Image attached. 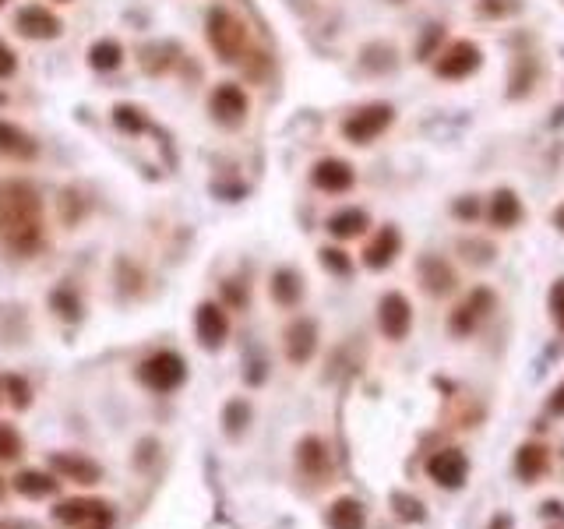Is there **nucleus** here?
<instances>
[{
	"instance_id": "obj_1",
	"label": "nucleus",
	"mask_w": 564,
	"mask_h": 529,
	"mask_svg": "<svg viewBox=\"0 0 564 529\" xmlns=\"http://www.w3.org/2000/svg\"><path fill=\"white\" fill-rule=\"evenodd\" d=\"M0 244L36 254L43 244V198L25 180H0Z\"/></svg>"
},
{
	"instance_id": "obj_2",
	"label": "nucleus",
	"mask_w": 564,
	"mask_h": 529,
	"mask_svg": "<svg viewBox=\"0 0 564 529\" xmlns=\"http://www.w3.org/2000/svg\"><path fill=\"white\" fill-rule=\"evenodd\" d=\"M53 522L67 529H113L117 512L103 498H67L53 508Z\"/></svg>"
},
{
	"instance_id": "obj_3",
	"label": "nucleus",
	"mask_w": 564,
	"mask_h": 529,
	"mask_svg": "<svg viewBox=\"0 0 564 529\" xmlns=\"http://www.w3.org/2000/svg\"><path fill=\"white\" fill-rule=\"evenodd\" d=\"M205 29H208V43H212V50H216L219 60H226V64L240 60V53H244V46H247V32H244V25L230 15V11L212 8L208 11Z\"/></svg>"
},
{
	"instance_id": "obj_4",
	"label": "nucleus",
	"mask_w": 564,
	"mask_h": 529,
	"mask_svg": "<svg viewBox=\"0 0 564 529\" xmlns=\"http://www.w3.org/2000/svg\"><path fill=\"white\" fill-rule=\"evenodd\" d=\"M187 378V364L180 353H170V350H159L152 353L145 364L138 367V381L145 388H152V392H173V388H180Z\"/></svg>"
},
{
	"instance_id": "obj_5",
	"label": "nucleus",
	"mask_w": 564,
	"mask_h": 529,
	"mask_svg": "<svg viewBox=\"0 0 564 529\" xmlns=\"http://www.w3.org/2000/svg\"><path fill=\"white\" fill-rule=\"evenodd\" d=\"M392 124V106L388 103H371L364 110H357L349 120H342V135L349 138L353 145H367Z\"/></svg>"
},
{
	"instance_id": "obj_6",
	"label": "nucleus",
	"mask_w": 564,
	"mask_h": 529,
	"mask_svg": "<svg viewBox=\"0 0 564 529\" xmlns=\"http://www.w3.org/2000/svg\"><path fill=\"white\" fill-rule=\"evenodd\" d=\"M50 470L60 480H71V484H99L103 480V466L96 459H89L85 452H53L50 455Z\"/></svg>"
},
{
	"instance_id": "obj_7",
	"label": "nucleus",
	"mask_w": 564,
	"mask_h": 529,
	"mask_svg": "<svg viewBox=\"0 0 564 529\" xmlns=\"http://www.w3.org/2000/svg\"><path fill=\"white\" fill-rule=\"evenodd\" d=\"M480 46L469 43V39H459V43H452L445 53L438 57V64H434V71H438L441 78H452V82H459V78H469L476 68H480Z\"/></svg>"
},
{
	"instance_id": "obj_8",
	"label": "nucleus",
	"mask_w": 564,
	"mask_h": 529,
	"mask_svg": "<svg viewBox=\"0 0 564 529\" xmlns=\"http://www.w3.org/2000/svg\"><path fill=\"white\" fill-rule=\"evenodd\" d=\"M208 113H212V120L223 127H240L247 117V96L240 85H219L216 92H212V99H208Z\"/></svg>"
},
{
	"instance_id": "obj_9",
	"label": "nucleus",
	"mask_w": 564,
	"mask_h": 529,
	"mask_svg": "<svg viewBox=\"0 0 564 529\" xmlns=\"http://www.w3.org/2000/svg\"><path fill=\"white\" fill-rule=\"evenodd\" d=\"M427 473L438 487L445 491H455V487L466 484V473H469V459L459 452V448H445V452L431 455L427 459Z\"/></svg>"
},
{
	"instance_id": "obj_10",
	"label": "nucleus",
	"mask_w": 564,
	"mask_h": 529,
	"mask_svg": "<svg viewBox=\"0 0 564 529\" xmlns=\"http://www.w3.org/2000/svg\"><path fill=\"white\" fill-rule=\"evenodd\" d=\"M194 328H198V343L205 350H223L226 336H230V318L219 304H201L194 314Z\"/></svg>"
},
{
	"instance_id": "obj_11",
	"label": "nucleus",
	"mask_w": 564,
	"mask_h": 529,
	"mask_svg": "<svg viewBox=\"0 0 564 529\" xmlns=\"http://www.w3.org/2000/svg\"><path fill=\"white\" fill-rule=\"evenodd\" d=\"M378 325L388 339H406L409 325H413V307L402 293H385L378 307Z\"/></svg>"
},
{
	"instance_id": "obj_12",
	"label": "nucleus",
	"mask_w": 564,
	"mask_h": 529,
	"mask_svg": "<svg viewBox=\"0 0 564 529\" xmlns=\"http://www.w3.org/2000/svg\"><path fill=\"white\" fill-rule=\"evenodd\" d=\"M314 346H318V325L311 318H300L286 328V357H290V364H307L314 357Z\"/></svg>"
},
{
	"instance_id": "obj_13",
	"label": "nucleus",
	"mask_w": 564,
	"mask_h": 529,
	"mask_svg": "<svg viewBox=\"0 0 564 529\" xmlns=\"http://www.w3.org/2000/svg\"><path fill=\"white\" fill-rule=\"evenodd\" d=\"M402 251V237H399V230L395 226H381L378 233H374V240L367 244V251H364V265L367 269H388L395 261V254Z\"/></svg>"
},
{
	"instance_id": "obj_14",
	"label": "nucleus",
	"mask_w": 564,
	"mask_h": 529,
	"mask_svg": "<svg viewBox=\"0 0 564 529\" xmlns=\"http://www.w3.org/2000/svg\"><path fill=\"white\" fill-rule=\"evenodd\" d=\"M490 304H494V293H490V290L469 293L466 304L455 307V314H452V321H448V328H452L455 336H469V332L476 328V321H480L483 314L490 311Z\"/></svg>"
},
{
	"instance_id": "obj_15",
	"label": "nucleus",
	"mask_w": 564,
	"mask_h": 529,
	"mask_svg": "<svg viewBox=\"0 0 564 529\" xmlns=\"http://www.w3.org/2000/svg\"><path fill=\"white\" fill-rule=\"evenodd\" d=\"M15 25H18V32H22V36H29V39H53V36H60V18L50 15L46 8H39V4H29V8L18 11Z\"/></svg>"
},
{
	"instance_id": "obj_16",
	"label": "nucleus",
	"mask_w": 564,
	"mask_h": 529,
	"mask_svg": "<svg viewBox=\"0 0 564 529\" xmlns=\"http://www.w3.org/2000/svg\"><path fill=\"white\" fill-rule=\"evenodd\" d=\"M311 184L318 187V191H328V194L349 191V187H353V166L342 163V159H321L311 173Z\"/></svg>"
},
{
	"instance_id": "obj_17",
	"label": "nucleus",
	"mask_w": 564,
	"mask_h": 529,
	"mask_svg": "<svg viewBox=\"0 0 564 529\" xmlns=\"http://www.w3.org/2000/svg\"><path fill=\"white\" fill-rule=\"evenodd\" d=\"M39 145L32 135H25L22 127L8 124V120H0V159H18V163H25V159H36Z\"/></svg>"
},
{
	"instance_id": "obj_18",
	"label": "nucleus",
	"mask_w": 564,
	"mask_h": 529,
	"mask_svg": "<svg viewBox=\"0 0 564 529\" xmlns=\"http://www.w3.org/2000/svg\"><path fill=\"white\" fill-rule=\"evenodd\" d=\"M11 487H15L22 498L29 501H39V498H50V494H57L60 480L57 473H43V470H22L15 480H11Z\"/></svg>"
},
{
	"instance_id": "obj_19",
	"label": "nucleus",
	"mask_w": 564,
	"mask_h": 529,
	"mask_svg": "<svg viewBox=\"0 0 564 529\" xmlns=\"http://www.w3.org/2000/svg\"><path fill=\"white\" fill-rule=\"evenodd\" d=\"M487 219H490V226H498V230H512L522 219V202L512 191H498L487 205Z\"/></svg>"
},
{
	"instance_id": "obj_20",
	"label": "nucleus",
	"mask_w": 564,
	"mask_h": 529,
	"mask_svg": "<svg viewBox=\"0 0 564 529\" xmlns=\"http://www.w3.org/2000/svg\"><path fill=\"white\" fill-rule=\"evenodd\" d=\"M420 279H423V290L434 293V297H445V293H452V286H455V272L448 269L441 258H423Z\"/></svg>"
},
{
	"instance_id": "obj_21",
	"label": "nucleus",
	"mask_w": 564,
	"mask_h": 529,
	"mask_svg": "<svg viewBox=\"0 0 564 529\" xmlns=\"http://www.w3.org/2000/svg\"><path fill=\"white\" fill-rule=\"evenodd\" d=\"M364 526H367V515L360 501L339 498L328 508V529H364Z\"/></svg>"
},
{
	"instance_id": "obj_22",
	"label": "nucleus",
	"mask_w": 564,
	"mask_h": 529,
	"mask_svg": "<svg viewBox=\"0 0 564 529\" xmlns=\"http://www.w3.org/2000/svg\"><path fill=\"white\" fill-rule=\"evenodd\" d=\"M367 230V212L360 209H339L332 219H328V233L335 240H353Z\"/></svg>"
},
{
	"instance_id": "obj_23",
	"label": "nucleus",
	"mask_w": 564,
	"mask_h": 529,
	"mask_svg": "<svg viewBox=\"0 0 564 529\" xmlns=\"http://www.w3.org/2000/svg\"><path fill=\"white\" fill-rule=\"evenodd\" d=\"M515 473H519L526 484L543 477V473H547V448H540V445L519 448V455H515Z\"/></svg>"
},
{
	"instance_id": "obj_24",
	"label": "nucleus",
	"mask_w": 564,
	"mask_h": 529,
	"mask_svg": "<svg viewBox=\"0 0 564 529\" xmlns=\"http://www.w3.org/2000/svg\"><path fill=\"white\" fill-rule=\"evenodd\" d=\"M272 297H275V304H282V307H293L297 304L300 297H304V286H300V276L293 269H279L272 276Z\"/></svg>"
},
{
	"instance_id": "obj_25",
	"label": "nucleus",
	"mask_w": 564,
	"mask_h": 529,
	"mask_svg": "<svg viewBox=\"0 0 564 529\" xmlns=\"http://www.w3.org/2000/svg\"><path fill=\"white\" fill-rule=\"evenodd\" d=\"M297 459H300V470H304L307 477H321V473L328 470V452H325V445H321L318 438H304V441H300Z\"/></svg>"
},
{
	"instance_id": "obj_26",
	"label": "nucleus",
	"mask_w": 564,
	"mask_h": 529,
	"mask_svg": "<svg viewBox=\"0 0 564 529\" xmlns=\"http://www.w3.org/2000/svg\"><path fill=\"white\" fill-rule=\"evenodd\" d=\"M120 57H124V50H120V43H113V39H99L89 50V60L96 71H113L120 64Z\"/></svg>"
},
{
	"instance_id": "obj_27",
	"label": "nucleus",
	"mask_w": 564,
	"mask_h": 529,
	"mask_svg": "<svg viewBox=\"0 0 564 529\" xmlns=\"http://www.w3.org/2000/svg\"><path fill=\"white\" fill-rule=\"evenodd\" d=\"M4 395H8V403L15 406V410H29V403H32V388L25 385L22 378L8 374V378H4Z\"/></svg>"
},
{
	"instance_id": "obj_28",
	"label": "nucleus",
	"mask_w": 564,
	"mask_h": 529,
	"mask_svg": "<svg viewBox=\"0 0 564 529\" xmlns=\"http://www.w3.org/2000/svg\"><path fill=\"white\" fill-rule=\"evenodd\" d=\"M22 455V434L11 424H0V462H15Z\"/></svg>"
},
{
	"instance_id": "obj_29",
	"label": "nucleus",
	"mask_w": 564,
	"mask_h": 529,
	"mask_svg": "<svg viewBox=\"0 0 564 529\" xmlns=\"http://www.w3.org/2000/svg\"><path fill=\"white\" fill-rule=\"evenodd\" d=\"M247 420H251V410H247V403H230V406H226V431H230V434L244 431Z\"/></svg>"
},
{
	"instance_id": "obj_30",
	"label": "nucleus",
	"mask_w": 564,
	"mask_h": 529,
	"mask_svg": "<svg viewBox=\"0 0 564 529\" xmlns=\"http://www.w3.org/2000/svg\"><path fill=\"white\" fill-rule=\"evenodd\" d=\"M321 261H325V269L335 272V276H349V269H353L346 254L335 251V247H325V251H321Z\"/></svg>"
},
{
	"instance_id": "obj_31",
	"label": "nucleus",
	"mask_w": 564,
	"mask_h": 529,
	"mask_svg": "<svg viewBox=\"0 0 564 529\" xmlns=\"http://www.w3.org/2000/svg\"><path fill=\"white\" fill-rule=\"evenodd\" d=\"M550 314L564 332V283H554V290H550Z\"/></svg>"
},
{
	"instance_id": "obj_32",
	"label": "nucleus",
	"mask_w": 564,
	"mask_h": 529,
	"mask_svg": "<svg viewBox=\"0 0 564 529\" xmlns=\"http://www.w3.org/2000/svg\"><path fill=\"white\" fill-rule=\"evenodd\" d=\"M53 307H64V311H60V314H64V318H71V321L78 318V300L71 297V293H64V290L53 293Z\"/></svg>"
},
{
	"instance_id": "obj_33",
	"label": "nucleus",
	"mask_w": 564,
	"mask_h": 529,
	"mask_svg": "<svg viewBox=\"0 0 564 529\" xmlns=\"http://www.w3.org/2000/svg\"><path fill=\"white\" fill-rule=\"evenodd\" d=\"M18 68V60H15V50H11L8 43H0V78H11Z\"/></svg>"
},
{
	"instance_id": "obj_34",
	"label": "nucleus",
	"mask_w": 564,
	"mask_h": 529,
	"mask_svg": "<svg viewBox=\"0 0 564 529\" xmlns=\"http://www.w3.org/2000/svg\"><path fill=\"white\" fill-rule=\"evenodd\" d=\"M134 113H138V110H131V106H120V110H117V124L120 127H131V131H134V127H141V120L134 117Z\"/></svg>"
},
{
	"instance_id": "obj_35",
	"label": "nucleus",
	"mask_w": 564,
	"mask_h": 529,
	"mask_svg": "<svg viewBox=\"0 0 564 529\" xmlns=\"http://www.w3.org/2000/svg\"><path fill=\"white\" fill-rule=\"evenodd\" d=\"M550 413H557V417H564V385L554 388V395H550Z\"/></svg>"
},
{
	"instance_id": "obj_36",
	"label": "nucleus",
	"mask_w": 564,
	"mask_h": 529,
	"mask_svg": "<svg viewBox=\"0 0 564 529\" xmlns=\"http://www.w3.org/2000/svg\"><path fill=\"white\" fill-rule=\"evenodd\" d=\"M0 529H39V526L25 519H0Z\"/></svg>"
},
{
	"instance_id": "obj_37",
	"label": "nucleus",
	"mask_w": 564,
	"mask_h": 529,
	"mask_svg": "<svg viewBox=\"0 0 564 529\" xmlns=\"http://www.w3.org/2000/svg\"><path fill=\"white\" fill-rule=\"evenodd\" d=\"M490 529H508V519L501 515V519H494V526H490Z\"/></svg>"
},
{
	"instance_id": "obj_38",
	"label": "nucleus",
	"mask_w": 564,
	"mask_h": 529,
	"mask_svg": "<svg viewBox=\"0 0 564 529\" xmlns=\"http://www.w3.org/2000/svg\"><path fill=\"white\" fill-rule=\"evenodd\" d=\"M554 223H557V226H561V230H564V205H561V209H557V216H554Z\"/></svg>"
},
{
	"instance_id": "obj_39",
	"label": "nucleus",
	"mask_w": 564,
	"mask_h": 529,
	"mask_svg": "<svg viewBox=\"0 0 564 529\" xmlns=\"http://www.w3.org/2000/svg\"><path fill=\"white\" fill-rule=\"evenodd\" d=\"M4 399H8V395H4V378H0V403H4Z\"/></svg>"
},
{
	"instance_id": "obj_40",
	"label": "nucleus",
	"mask_w": 564,
	"mask_h": 529,
	"mask_svg": "<svg viewBox=\"0 0 564 529\" xmlns=\"http://www.w3.org/2000/svg\"><path fill=\"white\" fill-rule=\"evenodd\" d=\"M0 498H4V480H0Z\"/></svg>"
},
{
	"instance_id": "obj_41",
	"label": "nucleus",
	"mask_w": 564,
	"mask_h": 529,
	"mask_svg": "<svg viewBox=\"0 0 564 529\" xmlns=\"http://www.w3.org/2000/svg\"><path fill=\"white\" fill-rule=\"evenodd\" d=\"M0 4H8V0H0Z\"/></svg>"
}]
</instances>
